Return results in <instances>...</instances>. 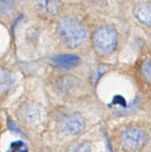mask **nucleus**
<instances>
[{
	"mask_svg": "<svg viewBox=\"0 0 151 152\" xmlns=\"http://www.w3.org/2000/svg\"><path fill=\"white\" fill-rule=\"evenodd\" d=\"M0 83H1V92H7L11 88L13 81L12 77L7 71L4 70H1L0 74Z\"/></svg>",
	"mask_w": 151,
	"mask_h": 152,
	"instance_id": "1a4fd4ad",
	"label": "nucleus"
},
{
	"mask_svg": "<svg viewBox=\"0 0 151 152\" xmlns=\"http://www.w3.org/2000/svg\"><path fill=\"white\" fill-rule=\"evenodd\" d=\"M70 152H90V148L85 142H80L74 145Z\"/></svg>",
	"mask_w": 151,
	"mask_h": 152,
	"instance_id": "f8f14e48",
	"label": "nucleus"
},
{
	"mask_svg": "<svg viewBox=\"0 0 151 152\" xmlns=\"http://www.w3.org/2000/svg\"><path fill=\"white\" fill-rule=\"evenodd\" d=\"M59 5V0H36V7L39 14L48 19L58 14Z\"/></svg>",
	"mask_w": 151,
	"mask_h": 152,
	"instance_id": "423d86ee",
	"label": "nucleus"
},
{
	"mask_svg": "<svg viewBox=\"0 0 151 152\" xmlns=\"http://www.w3.org/2000/svg\"><path fill=\"white\" fill-rule=\"evenodd\" d=\"M84 128V121L78 114H70L63 120L62 130L68 134L76 135L79 134L82 132Z\"/></svg>",
	"mask_w": 151,
	"mask_h": 152,
	"instance_id": "39448f33",
	"label": "nucleus"
},
{
	"mask_svg": "<svg viewBox=\"0 0 151 152\" xmlns=\"http://www.w3.org/2000/svg\"><path fill=\"white\" fill-rule=\"evenodd\" d=\"M142 72L145 79L151 83V61L147 60L143 62L142 65Z\"/></svg>",
	"mask_w": 151,
	"mask_h": 152,
	"instance_id": "9b49d317",
	"label": "nucleus"
},
{
	"mask_svg": "<svg viewBox=\"0 0 151 152\" xmlns=\"http://www.w3.org/2000/svg\"><path fill=\"white\" fill-rule=\"evenodd\" d=\"M145 142V135L139 129L130 128L122 132L121 144L123 148L130 152H135L142 148Z\"/></svg>",
	"mask_w": 151,
	"mask_h": 152,
	"instance_id": "7ed1b4c3",
	"label": "nucleus"
},
{
	"mask_svg": "<svg viewBox=\"0 0 151 152\" xmlns=\"http://www.w3.org/2000/svg\"><path fill=\"white\" fill-rule=\"evenodd\" d=\"M58 31L63 41L70 48H76L82 44L87 37L85 28L76 19H62L58 24Z\"/></svg>",
	"mask_w": 151,
	"mask_h": 152,
	"instance_id": "f257e3e1",
	"label": "nucleus"
},
{
	"mask_svg": "<svg viewBox=\"0 0 151 152\" xmlns=\"http://www.w3.org/2000/svg\"><path fill=\"white\" fill-rule=\"evenodd\" d=\"M12 10V4L10 0H1V13L8 14Z\"/></svg>",
	"mask_w": 151,
	"mask_h": 152,
	"instance_id": "ddd939ff",
	"label": "nucleus"
},
{
	"mask_svg": "<svg viewBox=\"0 0 151 152\" xmlns=\"http://www.w3.org/2000/svg\"><path fill=\"white\" fill-rule=\"evenodd\" d=\"M7 152H28V148L23 141L17 140L11 142Z\"/></svg>",
	"mask_w": 151,
	"mask_h": 152,
	"instance_id": "9d476101",
	"label": "nucleus"
},
{
	"mask_svg": "<svg viewBox=\"0 0 151 152\" xmlns=\"http://www.w3.org/2000/svg\"><path fill=\"white\" fill-rule=\"evenodd\" d=\"M93 44L99 53H110L116 47V32L110 27H101L93 35Z\"/></svg>",
	"mask_w": 151,
	"mask_h": 152,
	"instance_id": "f03ea898",
	"label": "nucleus"
},
{
	"mask_svg": "<svg viewBox=\"0 0 151 152\" xmlns=\"http://www.w3.org/2000/svg\"><path fill=\"white\" fill-rule=\"evenodd\" d=\"M19 119L26 124H37L42 120V111L38 105L26 102L18 111Z\"/></svg>",
	"mask_w": 151,
	"mask_h": 152,
	"instance_id": "20e7f679",
	"label": "nucleus"
},
{
	"mask_svg": "<svg viewBox=\"0 0 151 152\" xmlns=\"http://www.w3.org/2000/svg\"><path fill=\"white\" fill-rule=\"evenodd\" d=\"M50 60L58 68L69 69L79 64L80 58L73 54H58L51 56Z\"/></svg>",
	"mask_w": 151,
	"mask_h": 152,
	"instance_id": "0eeeda50",
	"label": "nucleus"
},
{
	"mask_svg": "<svg viewBox=\"0 0 151 152\" xmlns=\"http://www.w3.org/2000/svg\"><path fill=\"white\" fill-rule=\"evenodd\" d=\"M134 14L142 23L151 26L150 2H142L136 6L134 10Z\"/></svg>",
	"mask_w": 151,
	"mask_h": 152,
	"instance_id": "6e6552de",
	"label": "nucleus"
}]
</instances>
